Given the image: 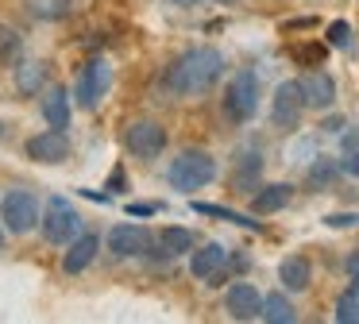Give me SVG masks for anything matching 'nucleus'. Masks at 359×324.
Instances as JSON below:
<instances>
[{"label":"nucleus","mask_w":359,"mask_h":324,"mask_svg":"<svg viewBox=\"0 0 359 324\" xmlns=\"http://www.w3.org/2000/svg\"><path fill=\"white\" fill-rule=\"evenodd\" d=\"M70 116H74V97H70V89H62V85H50L47 97H43V120H47L50 128L66 131V128H70Z\"/></svg>","instance_id":"nucleus-15"},{"label":"nucleus","mask_w":359,"mask_h":324,"mask_svg":"<svg viewBox=\"0 0 359 324\" xmlns=\"http://www.w3.org/2000/svg\"><path fill=\"white\" fill-rule=\"evenodd\" d=\"M340 170L351 177H359V131H348L340 143Z\"/></svg>","instance_id":"nucleus-25"},{"label":"nucleus","mask_w":359,"mask_h":324,"mask_svg":"<svg viewBox=\"0 0 359 324\" xmlns=\"http://www.w3.org/2000/svg\"><path fill=\"white\" fill-rule=\"evenodd\" d=\"M325 54H328V46H325V43H302V46H290V58L302 62V66H325Z\"/></svg>","instance_id":"nucleus-26"},{"label":"nucleus","mask_w":359,"mask_h":324,"mask_svg":"<svg viewBox=\"0 0 359 324\" xmlns=\"http://www.w3.org/2000/svg\"><path fill=\"white\" fill-rule=\"evenodd\" d=\"M278 282H282V290H286V293L309 290V282H313V262L305 259V255H286V259H282V266H278Z\"/></svg>","instance_id":"nucleus-17"},{"label":"nucleus","mask_w":359,"mask_h":324,"mask_svg":"<svg viewBox=\"0 0 359 324\" xmlns=\"http://www.w3.org/2000/svg\"><path fill=\"white\" fill-rule=\"evenodd\" d=\"M124 147L135 158H158L166 151V128L158 120H135L124 128Z\"/></svg>","instance_id":"nucleus-7"},{"label":"nucleus","mask_w":359,"mask_h":324,"mask_svg":"<svg viewBox=\"0 0 359 324\" xmlns=\"http://www.w3.org/2000/svg\"><path fill=\"white\" fill-rule=\"evenodd\" d=\"M158 208H163V205H155V201H140V205H128V212H132V216H155Z\"/></svg>","instance_id":"nucleus-32"},{"label":"nucleus","mask_w":359,"mask_h":324,"mask_svg":"<svg viewBox=\"0 0 359 324\" xmlns=\"http://www.w3.org/2000/svg\"><path fill=\"white\" fill-rule=\"evenodd\" d=\"M297 89H302L305 108H317V112L332 108V100H336V81L325 69H309L305 77H297Z\"/></svg>","instance_id":"nucleus-13"},{"label":"nucleus","mask_w":359,"mask_h":324,"mask_svg":"<svg viewBox=\"0 0 359 324\" xmlns=\"http://www.w3.org/2000/svg\"><path fill=\"white\" fill-rule=\"evenodd\" d=\"M336 174H340V162L336 158H317L309 166V174H305V182H309L313 189H332Z\"/></svg>","instance_id":"nucleus-24"},{"label":"nucleus","mask_w":359,"mask_h":324,"mask_svg":"<svg viewBox=\"0 0 359 324\" xmlns=\"http://www.w3.org/2000/svg\"><path fill=\"white\" fill-rule=\"evenodd\" d=\"M4 135H8V128H4V120H0V139H4Z\"/></svg>","instance_id":"nucleus-35"},{"label":"nucleus","mask_w":359,"mask_h":324,"mask_svg":"<svg viewBox=\"0 0 359 324\" xmlns=\"http://www.w3.org/2000/svg\"><path fill=\"white\" fill-rule=\"evenodd\" d=\"M39 212L43 208H39L32 189H8L4 201H0V224L12 236H27V231L39 228Z\"/></svg>","instance_id":"nucleus-5"},{"label":"nucleus","mask_w":359,"mask_h":324,"mask_svg":"<svg viewBox=\"0 0 359 324\" xmlns=\"http://www.w3.org/2000/svg\"><path fill=\"white\" fill-rule=\"evenodd\" d=\"M290 197H294V189H290L286 182L259 185V189L251 193V208H255L259 216H271V212H278V208H286V205H290Z\"/></svg>","instance_id":"nucleus-18"},{"label":"nucleus","mask_w":359,"mask_h":324,"mask_svg":"<svg viewBox=\"0 0 359 324\" xmlns=\"http://www.w3.org/2000/svg\"><path fill=\"white\" fill-rule=\"evenodd\" d=\"M24 58V35L0 20V66H16Z\"/></svg>","instance_id":"nucleus-22"},{"label":"nucleus","mask_w":359,"mask_h":324,"mask_svg":"<svg viewBox=\"0 0 359 324\" xmlns=\"http://www.w3.org/2000/svg\"><path fill=\"white\" fill-rule=\"evenodd\" d=\"M259 174H263V158H259V151H240L236 154V189L240 193H255L259 189Z\"/></svg>","instance_id":"nucleus-19"},{"label":"nucleus","mask_w":359,"mask_h":324,"mask_svg":"<svg viewBox=\"0 0 359 324\" xmlns=\"http://www.w3.org/2000/svg\"><path fill=\"white\" fill-rule=\"evenodd\" d=\"M151 243H155V236L147 228H140V224H116L109 231V251L116 259H143L151 251Z\"/></svg>","instance_id":"nucleus-9"},{"label":"nucleus","mask_w":359,"mask_h":324,"mask_svg":"<svg viewBox=\"0 0 359 324\" xmlns=\"http://www.w3.org/2000/svg\"><path fill=\"white\" fill-rule=\"evenodd\" d=\"M224 74V58L212 46H189L166 66L163 85L170 97H205Z\"/></svg>","instance_id":"nucleus-1"},{"label":"nucleus","mask_w":359,"mask_h":324,"mask_svg":"<svg viewBox=\"0 0 359 324\" xmlns=\"http://www.w3.org/2000/svg\"><path fill=\"white\" fill-rule=\"evenodd\" d=\"M224 309L232 320H259V313H263V293L251 282H236L224 293Z\"/></svg>","instance_id":"nucleus-12"},{"label":"nucleus","mask_w":359,"mask_h":324,"mask_svg":"<svg viewBox=\"0 0 359 324\" xmlns=\"http://www.w3.org/2000/svg\"><path fill=\"white\" fill-rule=\"evenodd\" d=\"M263 316L266 324H294L297 320V309H294V301L286 297V293H266L263 297Z\"/></svg>","instance_id":"nucleus-20"},{"label":"nucleus","mask_w":359,"mask_h":324,"mask_svg":"<svg viewBox=\"0 0 359 324\" xmlns=\"http://www.w3.org/2000/svg\"><path fill=\"white\" fill-rule=\"evenodd\" d=\"M24 151H27V158L32 162H43V166H55V162H66L70 158V139H66V131H58V128H50V131H39V135H32L24 143Z\"/></svg>","instance_id":"nucleus-10"},{"label":"nucleus","mask_w":359,"mask_h":324,"mask_svg":"<svg viewBox=\"0 0 359 324\" xmlns=\"http://www.w3.org/2000/svg\"><path fill=\"white\" fill-rule=\"evenodd\" d=\"M220 108H224V116L232 123L255 120V112H259V77H255V69L232 74V81L224 85V97H220Z\"/></svg>","instance_id":"nucleus-3"},{"label":"nucleus","mask_w":359,"mask_h":324,"mask_svg":"<svg viewBox=\"0 0 359 324\" xmlns=\"http://www.w3.org/2000/svg\"><path fill=\"white\" fill-rule=\"evenodd\" d=\"M16 93L20 97H35V93H43L47 89V77H50V66L47 62H39V58H20L16 66Z\"/></svg>","instance_id":"nucleus-16"},{"label":"nucleus","mask_w":359,"mask_h":324,"mask_svg":"<svg viewBox=\"0 0 359 324\" xmlns=\"http://www.w3.org/2000/svg\"><path fill=\"white\" fill-rule=\"evenodd\" d=\"M109 89H112V66L104 58H89L86 66H81L78 81H74L70 97L78 100L81 108H97L104 97H109Z\"/></svg>","instance_id":"nucleus-6"},{"label":"nucleus","mask_w":359,"mask_h":324,"mask_svg":"<svg viewBox=\"0 0 359 324\" xmlns=\"http://www.w3.org/2000/svg\"><path fill=\"white\" fill-rule=\"evenodd\" d=\"M336 324H359V293H340L336 297Z\"/></svg>","instance_id":"nucleus-27"},{"label":"nucleus","mask_w":359,"mask_h":324,"mask_svg":"<svg viewBox=\"0 0 359 324\" xmlns=\"http://www.w3.org/2000/svg\"><path fill=\"white\" fill-rule=\"evenodd\" d=\"M344 270H348L351 293H359V251H351V255H348V262H344Z\"/></svg>","instance_id":"nucleus-30"},{"label":"nucleus","mask_w":359,"mask_h":324,"mask_svg":"<svg viewBox=\"0 0 359 324\" xmlns=\"http://www.w3.org/2000/svg\"><path fill=\"white\" fill-rule=\"evenodd\" d=\"M302 112H305V100H302L297 81H282L271 97V123L278 131H294L297 120H302Z\"/></svg>","instance_id":"nucleus-8"},{"label":"nucleus","mask_w":359,"mask_h":324,"mask_svg":"<svg viewBox=\"0 0 359 324\" xmlns=\"http://www.w3.org/2000/svg\"><path fill=\"white\" fill-rule=\"evenodd\" d=\"M197 212H201V216H220V220H232V224H248V228H259L255 220H243L240 212H232V208H220V205H197Z\"/></svg>","instance_id":"nucleus-29"},{"label":"nucleus","mask_w":359,"mask_h":324,"mask_svg":"<svg viewBox=\"0 0 359 324\" xmlns=\"http://www.w3.org/2000/svg\"><path fill=\"white\" fill-rule=\"evenodd\" d=\"M0 251H4V224H0Z\"/></svg>","instance_id":"nucleus-34"},{"label":"nucleus","mask_w":359,"mask_h":324,"mask_svg":"<svg viewBox=\"0 0 359 324\" xmlns=\"http://www.w3.org/2000/svg\"><path fill=\"white\" fill-rule=\"evenodd\" d=\"M355 220H359L355 212H332V216H325V224H328V228H351Z\"/></svg>","instance_id":"nucleus-31"},{"label":"nucleus","mask_w":359,"mask_h":324,"mask_svg":"<svg viewBox=\"0 0 359 324\" xmlns=\"http://www.w3.org/2000/svg\"><path fill=\"white\" fill-rule=\"evenodd\" d=\"M124 185H128V174H124V170H112V174H109V189L116 193V189H124Z\"/></svg>","instance_id":"nucleus-33"},{"label":"nucleus","mask_w":359,"mask_h":324,"mask_svg":"<svg viewBox=\"0 0 359 324\" xmlns=\"http://www.w3.org/2000/svg\"><path fill=\"white\" fill-rule=\"evenodd\" d=\"M224 266H228V247H220V243H205L189 251V274L209 285L224 282Z\"/></svg>","instance_id":"nucleus-11"},{"label":"nucleus","mask_w":359,"mask_h":324,"mask_svg":"<svg viewBox=\"0 0 359 324\" xmlns=\"http://www.w3.org/2000/svg\"><path fill=\"white\" fill-rule=\"evenodd\" d=\"M39 231H43V239L55 243V247L70 243V239L81 231V216H78V208H74V201H66V197L55 193L39 212Z\"/></svg>","instance_id":"nucleus-4"},{"label":"nucleus","mask_w":359,"mask_h":324,"mask_svg":"<svg viewBox=\"0 0 359 324\" xmlns=\"http://www.w3.org/2000/svg\"><path fill=\"white\" fill-rule=\"evenodd\" d=\"M27 12L35 15V20H66V15L74 12V0H27Z\"/></svg>","instance_id":"nucleus-23"},{"label":"nucleus","mask_w":359,"mask_h":324,"mask_svg":"<svg viewBox=\"0 0 359 324\" xmlns=\"http://www.w3.org/2000/svg\"><path fill=\"white\" fill-rule=\"evenodd\" d=\"M166 177H170V185H174V189H182V193L205 189V185L217 177V158H212L209 151H197V147H189V151H182L178 158L170 162Z\"/></svg>","instance_id":"nucleus-2"},{"label":"nucleus","mask_w":359,"mask_h":324,"mask_svg":"<svg viewBox=\"0 0 359 324\" xmlns=\"http://www.w3.org/2000/svg\"><path fill=\"white\" fill-rule=\"evenodd\" d=\"M178 4H197V0H178Z\"/></svg>","instance_id":"nucleus-36"},{"label":"nucleus","mask_w":359,"mask_h":324,"mask_svg":"<svg viewBox=\"0 0 359 324\" xmlns=\"http://www.w3.org/2000/svg\"><path fill=\"white\" fill-rule=\"evenodd\" d=\"M97 251H101V239H97L93 231H78V236L70 239V251L62 255V270L66 274H86V270L93 266Z\"/></svg>","instance_id":"nucleus-14"},{"label":"nucleus","mask_w":359,"mask_h":324,"mask_svg":"<svg viewBox=\"0 0 359 324\" xmlns=\"http://www.w3.org/2000/svg\"><path fill=\"white\" fill-rule=\"evenodd\" d=\"M155 243L163 247V251L170 255V259H178V255H189V251H194L197 239H194V231H189V228H163Z\"/></svg>","instance_id":"nucleus-21"},{"label":"nucleus","mask_w":359,"mask_h":324,"mask_svg":"<svg viewBox=\"0 0 359 324\" xmlns=\"http://www.w3.org/2000/svg\"><path fill=\"white\" fill-rule=\"evenodd\" d=\"M328 46H336V50H351V27L344 20L328 23Z\"/></svg>","instance_id":"nucleus-28"}]
</instances>
